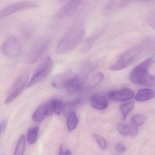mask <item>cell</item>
Listing matches in <instances>:
<instances>
[{
  "mask_svg": "<svg viewBox=\"0 0 155 155\" xmlns=\"http://www.w3.org/2000/svg\"><path fill=\"white\" fill-rule=\"evenodd\" d=\"M154 41L148 40L143 43L135 46L122 54L116 62L110 67L112 71H118L127 68L133 64L140 57L147 48L153 44Z\"/></svg>",
  "mask_w": 155,
  "mask_h": 155,
  "instance_id": "7a4b0ae2",
  "label": "cell"
},
{
  "mask_svg": "<svg viewBox=\"0 0 155 155\" xmlns=\"http://www.w3.org/2000/svg\"><path fill=\"white\" fill-rule=\"evenodd\" d=\"M116 152L118 153H123V152L126 151V149L124 145L121 143H118L116 144Z\"/></svg>",
  "mask_w": 155,
  "mask_h": 155,
  "instance_id": "83f0119b",
  "label": "cell"
},
{
  "mask_svg": "<svg viewBox=\"0 0 155 155\" xmlns=\"http://www.w3.org/2000/svg\"><path fill=\"white\" fill-rule=\"evenodd\" d=\"M39 133V127H30L27 131V139L30 144H33L36 142Z\"/></svg>",
  "mask_w": 155,
  "mask_h": 155,
  "instance_id": "d6986e66",
  "label": "cell"
},
{
  "mask_svg": "<svg viewBox=\"0 0 155 155\" xmlns=\"http://www.w3.org/2000/svg\"><path fill=\"white\" fill-rule=\"evenodd\" d=\"M53 68V62L50 57H46L37 67L31 78L27 87H30L45 79L50 74Z\"/></svg>",
  "mask_w": 155,
  "mask_h": 155,
  "instance_id": "277c9868",
  "label": "cell"
},
{
  "mask_svg": "<svg viewBox=\"0 0 155 155\" xmlns=\"http://www.w3.org/2000/svg\"><path fill=\"white\" fill-rule=\"evenodd\" d=\"M155 98V90L152 89H141L138 91L135 97L138 102H143Z\"/></svg>",
  "mask_w": 155,
  "mask_h": 155,
  "instance_id": "2e32d148",
  "label": "cell"
},
{
  "mask_svg": "<svg viewBox=\"0 0 155 155\" xmlns=\"http://www.w3.org/2000/svg\"><path fill=\"white\" fill-rule=\"evenodd\" d=\"M64 104V103L62 100H60V99H55V114H56L57 115L61 114V113L63 111Z\"/></svg>",
  "mask_w": 155,
  "mask_h": 155,
  "instance_id": "484cf974",
  "label": "cell"
},
{
  "mask_svg": "<svg viewBox=\"0 0 155 155\" xmlns=\"http://www.w3.org/2000/svg\"><path fill=\"white\" fill-rule=\"evenodd\" d=\"M75 74L71 71H66L55 76L51 81V85L57 89L65 87L71 78Z\"/></svg>",
  "mask_w": 155,
  "mask_h": 155,
  "instance_id": "8fae6325",
  "label": "cell"
},
{
  "mask_svg": "<svg viewBox=\"0 0 155 155\" xmlns=\"http://www.w3.org/2000/svg\"><path fill=\"white\" fill-rule=\"evenodd\" d=\"M49 40L46 39L40 40L35 43L33 46L29 55V61L32 63L37 61L44 53L46 51L49 45Z\"/></svg>",
  "mask_w": 155,
  "mask_h": 155,
  "instance_id": "30bf717a",
  "label": "cell"
},
{
  "mask_svg": "<svg viewBox=\"0 0 155 155\" xmlns=\"http://www.w3.org/2000/svg\"><path fill=\"white\" fill-rule=\"evenodd\" d=\"M55 111V100L52 99L47 103L38 107L32 116V120L35 122H41L47 117L52 115Z\"/></svg>",
  "mask_w": 155,
  "mask_h": 155,
  "instance_id": "52a82bcc",
  "label": "cell"
},
{
  "mask_svg": "<svg viewBox=\"0 0 155 155\" xmlns=\"http://www.w3.org/2000/svg\"><path fill=\"white\" fill-rule=\"evenodd\" d=\"M83 0H70L56 14V20H63L72 16L79 10Z\"/></svg>",
  "mask_w": 155,
  "mask_h": 155,
  "instance_id": "ba28073f",
  "label": "cell"
},
{
  "mask_svg": "<svg viewBox=\"0 0 155 155\" xmlns=\"http://www.w3.org/2000/svg\"><path fill=\"white\" fill-rule=\"evenodd\" d=\"M59 155H72V153L70 150L62 145L59 151Z\"/></svg>",
  "mask_w": 155,
  "mask_h": 155,
  "instance_id": "4316f807",
  "label": "cell"
},
{
  "mask_svg": "<svg viewBox=\"0 0 155 155\" xmlns=\"http://www.w3.org/2000/svg\"><path fill=\"white\" fill-rule=\"evenodd\" d=\"M6 127H7V121L6 120H3L1 123V125H0V128H1V134H2L4 133L5 130H6Z\"/></svg>",
  "mask_w": 155,
  "mask_h": 155,
  "instance_id": "f1b7e54d",
  "label": "cell"
},
{
  "mask_svg": "<svg viewBox=\"0 0 155 155\" xmlns=\"http://www.w3.org/2000/svg\"><path fill=\"white\" fill-rule=\"evenodd\" d=\"M146 119V117L143 115L136 114L132 117V121L135 125L140 126L144 123Z\"/></svg>",
  "mask_w": 155,
  "mask_h": 155,
  "instance_id": "cb8c5ba5",
  "label": "cell"
},
{
  "mask_svg": "<svg viewBox=\"0 0 155 155\" xmlns=\"http://www.w3.org/2000/svg\"><path fill=\"white\" fill-rule=\"evenodd\" d=\"M104 78V75L101 72H96L89 76L86 80L84 87L87 89L94 88L100 84Z\"/></svg>",
  "mask_w": 155,
  "mask_h": 155,
  "instance_id": "9a60e30c",
  "label": "cell"
},
{
  "mask_svg": "<svg viewBox=\"0 0 155 155\" xmlns=\"http://www.w3.org/2000/svg\"><path fill=\"white\" fill-rule=\"evenodd\" d=\"M28 75L23 74L16 78L8 91L5 103L9 104L16 99L23 92L28 83Z\"/></svg>",
  "mask_w": 155,
  "mask_h": 155,
  "instance_id": "5b68a950",
  "label": "cell"
},
{
  "mask_svg": "<svg viewBox=\"0 0 155 155\" xmlns=\"http://www.w3.org/2000/svg\"><path fill=\"white\" fill-rule=\"evenodd\" d=\"M129 1H131V0H129Z\"/></svg>",
  "mask_w": 155,
  "mask_h": 155,
  "instance_id": "d6a6232c",
  "label": "cell"
},
{
  "mask_svg": "<svg viewBox=\"0 0 155 155\" xmlns=\"http://www.w3.org/2000/svg\"><path fill=\"white\" fill-rule=\"evenodd\" d=\"M25 136L22 135L18 141L14 155H24L25 150Z\"/></svg>",
  "mask_w": 155,
  "mask_h": 155,
  "instance_id": "44dd1931",
  "label": "cell"
},
{
  "mask_svg": "<svg viewBox=\"0 0 155 155\" xmlns=\"http://www.w3.org/2000/svg\"><path fill=\"white\" fill-rule=\"evenodd\" d=\"M93 136L102 149L105 150L107 148V142L103 136L96 134H93Z\"/></svg>",
  "mask_w": 155,
  "mask_h": 155,
  "instance_id": "603a6c76",
  "label": "cell"
},
{
  "mask_svg": "<svg viewBox=\"0 0 155 155\" xmlns=\"http://www.w3.org/2000/svg\"><path fill=\"white\" fill-rule=\"evenodd\" d=\"M85 33L83 22L79 21L73 25L57 44L56 51L59 54H64L72 51L83 42Z\"/></svg>",
  "mask_w": 155,
  "mask_h": 155,
  "instance_id": "6da1fadb",
  "label": "cell"
},
{
  "mask_svg": "<svg viewBox=\"0 0 155 155\" xmlns=\"http://www.w3.org/2000/svg\"><path fill=\"white\" fill-rule=\"evenodd\" d=\"M117 129L119 133L123 135L135 136L137 134V128L135 126L119 124L117 125Z\"/></svg>",
  "mask_w": 155,
  "mask_h": 155,
  "instance_id": "ac0fdd59",
  "label": "cell"
},
{
  "mask_svg": "<svg viewBox=\"0 0 155 155\" xmlns=\"http://www.w3.org/2000/svg\"><path fill=\"white\" fill-rule=\"evenodd\" d=\"M150 65L145 60L136 66L131 72L130 80L136 84L147 87L155 86V75L150 74L148 71Z\"/></svg>",
  "mask_w": 155,
  "mask_h": 155,
  "instance_id": "3957f363",
  "label": "cell"
},
{
  "mask_svg": "<svg viewBox=\"0 0 155 155\" xmlns=\"http://www.w3.org/2000/svg\"><path fill=\"white\" fill-rule=\"evenodd\" d=\"M85 81L83 77L75 74L66 86V91L72 94L78 93L84 87Z\"/></svg>",
  "mask_w": 155,
  "mask_h": 155,
  "instance_id": "7c38bea8",
  "label": "cell"
},
{
  "mask_svg": "<svg viewBox=\"0 0 155 155\" xmlns=\"http://www.w3.org/2000/svg\"><path fill=\"white\" fill-rule=\"evenodd\" d=\"M146 60L147 61V62L150 65H153L154 64H155V52Z\"/></svg>",
  "mask_w": 155,
  "mask_h": 155,
  "instance_id": "f546056e",
  "label": "cell"
},
{
  "mask_svg": "<svg viewBox=\"0 0 155 155\" xmlns=\"http://www.w3.org/2000/svg\"><path fill=\"white\" fill-rule=\"evenodd\" d=\"M67 118V126L69 131H72L76 128L78 120L75 112L70 114Z\"/></svg>",
  "mask_w": 155,
  "mask_h": 155,
  "instance_id": "ffe728a7",
  "label": "cell"
},
{
  "mask_svg": "<svg viewBox=\"0 0 155 155\" xmlns=\"http://www.w3.org/2000/svg\"></svg>",
  "mask_w": 155,
  "mask_h": 155,
  "instance_id": "836d02e7",
  "label": "cell"
},
{
  "mask_svg": "<svg viewBox=\"0 0 155 155\" xmlns=\"http://www.w3.org/2000/svg\"><path fill=\"white\" fill-rule=\"evenodd\" d=\"M21 45L16 38L10 36L4 42L2 46L3 54L10 58H15L20 55L21 53Z\"/></svg>",
  "mask_w": 155,
  "mask_h": 155,
  "instance_id": "9c48e42d",
  "label": "cell"
},
{
  "mask_svg": "<svg viewBox=\"0 0 155 155\" xmlns=\"http://www.w3.org/2000/svg\"><path fill=\"white\" fill-rule=\"evenodd\" d=\"M137 1L142 2H153V1H154L155 0H137Z\"/></svg>",
  "mask_w": 155,
  "mask_h": 155,
  "instance_id": "4dcf8cb0",
  "label": "cell"
},
{
  "mask_svg": "<svg viewBox=\"0 0 155 155\" xmlns=\"http://www.w3.org/2000/svg\"><path fill=\"white\" fill-rule=\"evenodd\" d=\"M134 105L135 104L134 102H130L129 103L124 104L121 106L120 109L123 114V120L126 119L128 114L133 110Z\"/></svg>",
  "mask_w": 155,
  "mask_h": 155,
  "instance_id": "7402d4cb",
  "label": "cell"
},
{
  "mask_svg": "<svg viewBox=\"0 0 155 155\" xmlns=\"http://www.w3.org/2000/svg\"><path fill=\"white\" fill-rule=\"evenodd\" d=\"M146 21L149 26L155 30V11H152L148 14Z\"/></svg>",
  "mask_w": 155,
  "mask_h": 155,
  "instance_id": "d4e9b609",
  "label": "cell"
},
{
  "mask_svg": "<svg viewBox=\"0 0 155 155\" xmlns=\"http://www.w3.org/2000/svg\"><path fill=\"white\" fill-rule=\"evenodd\" d=\"M38 4V2L34 1H25L13 4L2 10L0 16L1 18H4L20 11L33 9L37 7Z\"/></svg>",
  "mask_w": 155,
  "mask_h": 155,
  "instance_id": "8992f818",
  "label": "cell"
},
{
  "mask_svg": "<svg viewBox=\"0 0 155 155\" xmlns=\"http://www.w3.org/2000/svg\"><path fill=\"white\" fill-rule=\"evenodd\" d=\"M90 103L93 108L98 110L105 109L108 107V103L106 97L101 95L96 94L92 96Z\"/></svg>",
  "mask_w": 155,
  "mask_h": 155,
  "instance_id": "5bb4252c",
  "label": "cell"
},
{
  "mask_svg": "<svg viewBox=\"0 0 155 155\" xmlns=\"http://www.w3.org/2000/svg\"><path fill=\"white\" fill-rule=\"evenodd\" d=\"M107 96L113 101H125L132 99L134 97V93L131 89L124 88L108 92Z\"/></svg>",
  "mask_w": 155,
  "mask_h": 155,
  "instance_id": "4fadbf2b",
  "label": "cell"
},
{
  "mask_svg": "<svg viewBox=\"0 0 155 155\" xmlns=\"http://www.w3.org/2000/svg\"><path fill=\"white\" fill-rule=\"evenodd\" d=\"M59 1H60V2H64L66 1V0H59Z\"/></svg>",
  "mask_w": 155,
  "mask_h": 155,
  "instance_id": "1f68e13d",
  "label": "cell"
},
{
  "mask_svg": "<svg viewBox=\"0 0 155 155\" xmlns=\"http://www.w3.org/2000/svg\"><path fill=\"white\" fill-rule=\"evenodd\" d=\"M81 103L82 99L77 98L65 103L62 111L64 115L67 117L70 114L74 112V109L78 106Z\"/></svg>",
  "mask_w": 155,
  "mask_h": 155,
  "instance_id": "e0dca14e",
  "label": "cell"
}]
</instances>
